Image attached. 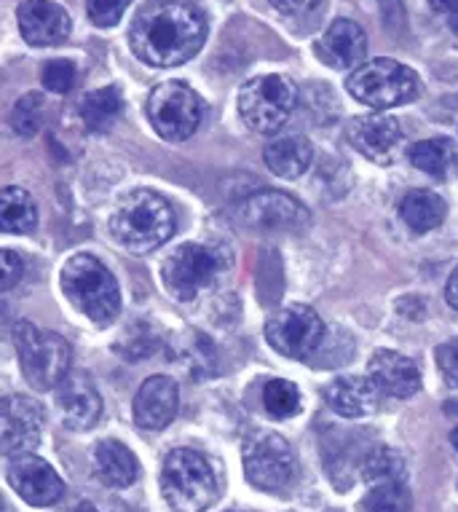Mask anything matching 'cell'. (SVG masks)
I'll return each instance as SVG.
<instances>
[{
	"label": "cell",
	"mask_w": 458,
	"mask_h": 512,
	"mask_svg": "<svg viewBox=\"0 0 458 512\" xmlns=\"http://www.w3.org/2000/svg\"><path fill=\"white\" fill-rule=\"evenodd\" d=\"M0 419H3V456L6 459H17L38 448L46 416L35 400L22 395L6 397L0 408Z\"/></svg>",
	"instance_id": "cell-14"
},
{
	"label": "cell",
	"mask_w": 458,
	"mask_h": 512,
	"mask_svg": "<svg viewBox=\"0 0 458 512\" xmlns=\"http://www.w3.org/2000/svg\"><path fill=\"white\" fill-rule=\"evenodd\" d=\"M9 483L27 504L51 507L65 496V483L41 456L25 454L9 462Z\"/></svg>",
	"instance_id": "cell-15"
},
{
	"label": "cell",
	"mask_w": 458,
	"mask_h": 512,
	"mask_svg": "<svg viewBox=\"0 0 458 512\" xmlns=\"http://www.w3.org/2000/svg\"><path fill=\"white\" fill-rule=\"evenodd\" d=\"M429 6L437 17L458 33V0H429Z\"/></svg>",
	"instance_id": "cell-37"
},
{
	"label": "cell",
	"mask_w": 458,
	"mask_h": 512,
	"mask_svg": "<svg viewBox=\"0 0 458 512\" xmlns=\"http://www.w3.org/2000/svg\"><path fill=\"white\" fill-rule=\"evenodd\" d=\"M236 218L258 231H300L309 226V210L284 191H258L236 204Z\"/></svg>",
	"instance_id": "cell-12"
},
{
	"label": "cell",
	"mask_w": 458,
	"mask_h": 512,
	"mask_svg": "<svg viewBox=\"0 0 458 512\" xmlns=\"http://www.w3.org/2000/svg\"><path fill=\"white\" fill-rule=\"evenodd\" d=\"M381 389L370 376H341L327 384L325 400L343 419H365L381 405Z\"/></svg>",
	"instance_id": "cell-19"
},
{
	"label": "cell",
	"mask_w": 458,
	"mask_h": 512,
	"mask_svg": "<svg viewBox=\"0 0 458 512\" xmlns=\"http://www.w3.org/2000/svg\"><path fill=\"white\" fill-rule=\"evenodd\" d=\"M59 416L70 429H92L102 416V397L92 378L84 373H70L54 392Z\"/></svg>",
	"instance_id": "cell-17"
},
{
	"label": "cell",
	"mask_w": 458,
	"mask_h": 512,
	"mask_svg": "<svg viewBox=\"0 0 458 512\" xmlns=\"http://www.w3.org/2000/svg\"><path fill=\"white\" fill-rule=\"evenodd\" d=\"M207 38V17L191 0H148L129 30L137 59L150 68H177L193 59Z\"/></svg>",
	"instance_id": "cell-1"
},
{
	"label": "cell",
	"mask_w": 458,
	"mask_h": 512,
	"mask_svg": "<svg viewBox=\"0 0 458 512\" xmlns=\"http://www.w3.org/2000/svg\"><path fill=\"white\" fill-rule=\"evenodd\" d=\"M124 110V97H121V89L118 86H105V89H97V92H89L81 100V121L92 132V135H100V132H108L110 126L116 124V118L121 116Z\"/></svg>",
	"instance_id": "cell-24"
},
{
	"label": "cell",
	"mask_w": 458,
	"mask_h": 512,
	"mask_svg": "<svg viewBox=\"0 0 458 512\" xmlns=\"http://www.w3.org/2000/svg\"><path fill=\"white\" fill-rule=\"evenodd\" d=\"M378 389L389 397L397 400H408L421 389V370L410 357L392 349H381L370 357V368H367Z\"/></svg>",
	"instance_id": "cell-20"
},
{
	"label": "cell",
	"mask_w": 458,
	"mask_h": 512,
	"mask_svg": "<svg viewBox=\"0 0 458 512\" xmlns=\"http://www.w3.org/2000/svg\"><path fill=\"white\" fill-rule=\"evenodd\" d=\"M19 33L30 46H59L70 35V17L59 3L25 0L17 9Z\"/></svg>",
	"instance_id": "cell-16"
},
{
	"label": "cell",
	"mask_w": 458,
	"mask_h": 512,
	"mask_svg": "<svg viewBox=\"0 0 458 512\" xmlns=\"http://www.w3.org/2000/svg\"><path fill=\"white\" fill-rule=\"evenodd\" d=\"M365 54L367 35L351 19H338V22H333L317 43V57L335 70H349L354 65H362Z\"/></svg>",
	"instance_id": "cell-21"
},
{
	"label": "cell",
	"mask_w": 458,
	"mask_h": 512,
	"mask_svg": "<svg viewBox=\"0 0 458 512\" xmlns=\"http://www.w3.org/2000/svg\"><path fill=\"white\" fill-rule=\"evenodd\" d=\"M325 322L311 306H287L266 322L268 344L290 360H309L325 341Z\"/></svg>",
	"instance_id": "cell-11"
},
{
	"label": "cell",
	"mask_w": 458,
	"mask_h": 512,
	"mask_svg": "<svg viewBox=\"0 0 458 512\" xmlns=\"http://www.w3.org/2000/svg\"><path fill=\"white\" fill-rule=\"evenodd\" d=\"M110 234L126 252L145 255L159 250L175 234V212L164 196L140 188L118 204L116 215L110 220Z\"/></svg>",
	"instance_id": "cell-2"
},
{
	"label": "cell",
	"mask_w": 458,
	"mask_h": 512,
	"mask_svg": "<svg viewBox=\"0 0 458 512\" xmlns=\"http://www.w3.org/2000/svg\"><path fill=\"white\" fill-rule=\"evenodd\" d=\"M263 408L271 419H292L300 413V392L295 384L274 378L263 387Z\"/></svg>",
	"instance_id": "cell-29"
},
{
	"label": "cell",
	"mask_w": 458,
	"mask_h": 512,
	"mask_svg": "<svg viewBox=\"0 0 458 512\" xmlns=\"http://www.w3.org/2000/svg\"><path fill=\"white\" fill-rule=\"evenodd\" d=\"M43 86L54 94H67L75 86V65L67 59H51L41 73Z\"/></svg>",
	"instance_id": "cell-32"
},
{
	"label": "cell",
	"mask_w": 458,
	"mask_h": 512,
	"mask_svg": "<svg viewBox=\"0 0 458 512\" xmlns=\"http://www.w3.org/2000/svg\"><path fill=\"white\" fill-rule=\"evenodd\" d=\"M450 443H453V448H456V451H458V427L453 429V432H450Z\"/></svg>",
	"instance_id": "cell-41"
},
{
	"label": "cell",
	"mask_w": 458,
	"mask_h": 512,
	"mask_svg": "<svg viewBox=\"0 0 458 512\" xmlns=\"http://www.w3.org/2000/svg\"><path fill=\"white\" fill-rule=\"evenodd\" d=\"M132 0H86V11L97 27H113L121 22Z\"/></svg>",
	"instance_id": "cell-33"
},
{
	"label": "cell",
	"mask_w": 458,
	"mask_h": 512,
	"mask_svg": "<svg viewBox=\"0 0 458 512\" xmlns=\"http://www.w3.org/2000/svg\"><path fill=\"white\" fill-rule=\"evenodd\" d=\"M400 215L410 231L426 234V231H434L437 226H442V220L448 215V207H445V202L437 194L418 188V191H410L402 199Z\"/></svg>",
	"instance_id": "cell-26"
},
{
	"label": "cell",
	"mask_w": 458,
	"mask_h": 512,
	"mask_svg": "<svg viewBox=\"0 0 458 512\" xmlns=\"http://www.w3.org/2000/svg\"><path fill=\"white\" fill-rule=\"evenodd\" d=\"M268 3H271L279 14H284V17L303 19L322 11V3H325V0H268Z\"/></svg>",
	"instance_id": "cell-34"
},
{
	"label": "cell",
	"mask_w": 458,
	"mask_h": 512,
	"mask_svg": "<svg viewBox=\"0 0 458 512\" xmlns=\"http://www.w3.org/2000/svg\"><path fill=\"white\" fill-rule=\"evenodd\" d=\"M408 156L413 167L426 172V175L437 177V180H448L458 167V151L448 137H434V140L416 143L410 148Z\"/></svg>",
	"instance_id": "cell-25"
},
{
	"label": "cell",
	"mask_w": 458,
	"mask_h": 512,
	"mask_svg": "<svg viewBox=\"0 0 458 512\" xmlns=\"http://www.w3.org/2000/svg\"><path fill=\"white\" fill-rule=\"evenodd\" d=\"M292 445L276 432H258L244 445V475L260 491H282L295 478Z\"/></svg>",
	"instance_id": "cell-10"
},
{
	"label": "cell",
	"mask_w": 458,
	"mask_h": 512,
	"mask_svg": "<svg viewBox=\"0 0 458 512\" xmlns=\"http://www.w3.org/2000/svg\"><path fill=\"white\" fill-rule=\"evenodd\" d=\"M263 159H266V167L271 169L276 177L298 180V177L309 169L311 159H314V148H311V143L303 135L279 137V140L266 145Z\"/></svg>",
	"instance_id": "cell-23"
},
{
	"label": "cell",
	"mask_w": 458,
	"mask_h": 512,
	"mask_svg": "<svg viewBox=\"0 0 458 512\" xmlns=\"http://www.w3.org/2000/svg\"><path fill=\"white\" fill-rule=\"evenodd\" d=\"M75 512H97V507H94L92 502H84V504H81V507H78V510H75Z\"/></svg>",
	"instance_id": "cell-40"
},
{
	"label": "cell",
	"mask_w": 458,
	"mask_h": 512,
	"mask_svg": "<svg viewBox=\"0 0 458 512\" xmlns=\"http://www.w3.org/2000/svg\"><path fill=\"white\" fill-rule=\"evenodd\" d=\"M59 287L67 301L100 328L110 325L121 311V290L116 277L105 269L100 258L89 252H78L62 266Z\"/></svg>",
	"instance_id": "cell-3"
},
{
	"label": "cell",
	"mask_w": 458,
	"mask_h": 512,
	"mask_svg": "<svg viewBox=\"0 0 458 512\" xmlns=\"http://www.w3.org/2000/svg\"><path fill=\"white\" fill-rule=\"evenodd\" d=\"M3 290H11V287H17L25 277V261H22V255H17L14 250H3Z\"/></svg>",
	"instance_id": "cell-36"
},
{
	"label": "cell",
	"mask_w": 458,
	"mask_h": 512,
	"mask_svg": "<svg viewBox=\"0 0 458 512\" xmlns=\"http://www.w3.org/2000/svg\"><path fill=\"white\" fill-rule=\"evenodd\" d=\"M359 472L370 488L384 486V483H405V478H408L405 459L389 445H378L373 451H367L362 464H359Z\"/></svg>",
	"instance_id": "cell-28"
},
{
	"label": "cell",
	"mask_w": 458,
	"mask_h": 512,
	"mask_svg": "<svg viewBox=\"0 0 458 512\" xmlns=\"http://www.w3.org/2000/svg\"><path fill=\"white\" fill-rule=\"evenodd\" d=\"M295 105H298V92L290 78L284 76L252 78L239 92V113L244 124L260 135L279 132L292 116Z\"/></svg>",
	"instance_id": "cell-8"
},
{
	"label": "cell",
	"mask_w": 458,
	"mask_h": 512,
	"mask_svg": "<svg viewBox=\"0 0 458 512\" xmlns=\"http://www.w3.org/2000/svg\"><path fill=\"white\" fill-rule=\"evenodd\" d=\"M43 100L38 94H27L11 110V129L22 137H33L41 129Z\"/></svg>",
	"instance_id": "cell-31"
},
{
	"label": "cell",
	"mask_w": 458,
	"mask_h": 512,
	"mask_svg": "<svg viewBox=\"0 0 458 512\" xmlns=\"http://www.w3.org/2000/svg\"><path fill=\"white\" fill-rule=\"evenodd\" d=\"M161 494L175 512H204L217 502V475L201 451L175 448L161 464Z\"/></svg>",
	"instance_id": "cell-5"
},
{
	"label": "cell",
	"mask_w": 458,
	"mask_h": 512,
	"mask_svg": "<svg viewBox=\"0 0 458 512\" xmlns=\"http://www.w3.org/2000/svg\"><path fill=\"white\" fill-rule=\"evenodd\" d=\"M231 266V252L217 242H185L172 250L164 266L161 279L167 293L180 303L196 301L223 279Z\"/></svg>",
	"instance_id": "cell-4"
},
{
	"label": "cell",
	"mask_w": 458,
	"mask_h": 512,
	"mask_svg": "<svg viewBox=\"0 0 458 512\" xmlns=\"http://www.w3.org/2000/svg\"><path fill=\"white\" fill-rule=\"evenodd\" d=\"M445 298L453 309L458 311V266L453 269V274L448 277V285H445Z\"/></svg>",
	"instance_id": "cell-39"
},
{
	"label": "cell",
	"mask_w": 458,
	"mask_h": 512,
	"mask_svg": "<svg viewBox=\"0 0 458 512\" xmlns=\"http://www.w3.org/2000/svg\"><path fill=\"white\" fill-rule=\"evenodd\" d=\"M410 507H413V496H410L405 483L373 486L362 499V510L365 512H410Z\"/></svg>",
	"instance_id": "cell-30"
},
{
	"label": "cell",
	"mask_w": 458,
	"mask_h": 512,
	"mask_svg": "<svg viewBox=\"0 0 458 512\" xmlns=\"http://www.w3.org/2000/svg\"><path fill=\"white\" fill-rule=\"evenodd\" d=\"M346 89L354 100L384 113L386 108L416 100L421 94V78L416 76V70L400 65L397 59L381 57L362 62L346 81Z\"/></svg>",
	"instance_id": "cell-7"
},
{
	"label": "cell",
	"mask_w": 458,
	"mask_h": 512,
	"mask_svg": "<svg viewBox=\"0 0 458 512\" xmlns=\"http://www.w3.org/2000/svg\"><path fill=\"white\" fill-rule=\"evenodd\" d=\"M437 365H440L442 376L448 378L450 387L458 389V341H448L437 349Z\"/></svg>",
	"instance_id": "cell-35"
},
{
	"label": "cell",
	"mask_w": 458,
	"mask_h": 512,
	"mask_svg": "<svg viewBox=\"0 0 458 512\" xmlns=\"http://www.w3.org/2000/svg\"><path fill=\"white\" fill-rule=\"evenodd\" d=\"M145 113H148V121L156 129V135L169 143H183L199 129L204 105L191 86L180 84V81H167L150 92Z\"/></svg>",
	"instance_id": "cell-9"
},
{
	"label": "cell",
	"mask_w": 458,
	"mask_h": 512,
	"mask_svg": "<svg viewBox=\"0 0 458 512\" xmlns=\"http://www.w3.org/2000/svg\"><path fill=\"white\" fill-rule=\"evenodd\" d=\"M14 346L27 384L38 392H51L70 376L73 352L57 333L41 330L30 319H19L14 325Z\"/></svg>",
	"instance_id": "cell-6"
},
{
	"label": "cell",
	"mask_w": 458,
	"mask_h": 512,
	"mask_svg": "<svg viewBox=\"0 0 458 512\" xmlns=\"http://www.w3.org/2000/svg\"><path fill=\"white\" fill-rule=\"evenodd\" d=\"M180 408V392L169 376H150L134 397V421L148 432L169 427Z\"/></svg>",
	"instance_id": "cell-18"
},
{
	"label": "cell",
	"mask_w": 458,
	"mask_h": 512,
	"mask_svg": "<svg viewBox=\"0 0 458 512\" xmlns=\"http://www.w3.org/2000/svg\"><path fill=\"white\" fill-rule=\"evenodd\" d=\"M346 137L354 151H359L373 164L389 167L402 156L405 148V132L397 118L386 113H367L357 116L346 129Z\"/></svg>",
	"instance_id": "cell-13"
},
{
	"label": "cell",
	"mask_w": 458,
	"mask_h": 512,
	"mask_svg": "<svg viewBox=\"0 0 458 512\" xmlns=\"http://www.w3.org/2000/svg\"><path fill=\"white\" fill-rule=\"evenodd\" d=\"M94 470L97 478L110 488L132 486L140 475V462L137 456L118 440H102L94 448Z\"/></svg>",
	"instance_id": "cell-22"
},
{
	"label": "cell",
	"mask_w": 458,
	"mask_h": 512,
	"mask_svg": "<svg viewBox=\"0 0 458 512\" xmlns=\"http://www.w3.org/2000/svg\"><path fill=\"white\" fill-rule=\"evenodd\" d=\"M38 223V207L25 188L9 185L0 194V226L6 234H27Z\"/></svg>",
	"instance_id": "cell-27"
},
{
	"label": "cell",
	"mask_w": 458,
	"mask_h": 512,
	"mask_svg": "<svg viewBox=\"0 0 458 512\" xmlns=\"http://www.w3.org/2000/svg\"><path fill=\"white\" fill-rule=\"evenodd\" d=\"M378 6H381V11H384V17L389 19V25H397V22L405 19L400 0H378Z\"/></svg>",
	"instance_id": "cell-38"
}]
</instances>
